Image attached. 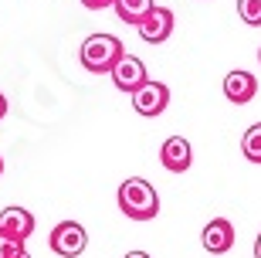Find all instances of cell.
Returning <instances> with one entry per match:
<instances>
[{
  "mask_svg": "<svg viewBox=\"0 0 261 258\" xmlns=\"http://www.w3.org/2000/svg\"><path fill=\"white\" fill-rule=\"evenodd\" d=\"M119 210L133 221H153L160 214V194L149 180L143 177H129L119 183Z\"/></svg>",
  "mask_w": 261,
  "mask_h": 258,
  "instance_id": "obj_1",
  "label": "cell"
},
{
  "mask_svg": "<svg viewBox=\"0 0 261 258\" xmlns=\"http://www.w3.org/2000/svg\"><path fill=\"white\" fill-rule=\"evenodd\" d=\"M122 55H126V48H122V41H119L116 34H88V38L82 41V51H78L82 65H85L88 72H95V75L112 72Z\"/></svg>",
  "mask_w": 261,
  "mask_h": 258,
  "instance_id": "obj_2",
  "label": "cell"
},
{
  "mask_svg": "<svg viewBox=\"0 0 261 258\" xmlns=\"http://www.w3.org/2000/svg\"><path fill=\"white\" fill-rule=\"evenodd\" d=\"M48 245H51V251L61 255V258H78L88 248V231L82 228L78 221H61V224L51 228Z\"/></svg>",
  "mask_w": 261,
  "mask_h": 258,
  "instance_id": "obj_3",
  "label": "cell"
},
{
  "mask_svg": "<svg viewBox=\"0 0 261 258\" xmlns=\"http://www.w3.org/2000/svg\"><path fill=\"white\" fill-rule=\"evenodd\" d=\"M166 105H170V88L163 82H146L139 92H133V109L146 119H156L160 112H166Z\"/></svg>",
  "mask_w": 261,
  "mask_h": 258,
  "instance_id": "obj_4",
  "label": "cell"
},
{
  "mask_svg": "<svg viewBox=\"0 0 261 258\" xmlns=\"http://www.w3.org/2000/svg\"><path fill=\"white\" fill-rule=\"evenodd\" d=\"M109 75H112V82H116L119 92H129V96H133V92H139V88L149 82V75H146V65H143L136 55H122V58H119V65L112 68Z\"/></svg>",
  "mask_w": 261,
  "mask_h": 258,
  "instance_id": "obj_5",
  "label": "cell"
},
{
  "mask_svg": "<svg viewBox=\"0 0 261 258\" xmlns=\"http://www.w3.org/2000/svg\"><path fill=\"white\" fill-rule=\"evenodd\" d=\"M173 10L170 7H153L149 14H146V20L139 24V38L146 41V44H163L170 34H173Z\"/></svg>",
  "mask_w": 261,
  "mask_h": 258,
  "instance_id": "obj_6",
  "label": "cell"
},
{
  "mask_svg": "<svg viewBox=\"0 0 261 258\" xmlns=\"http://www.w3.org/2000/svg\"><path fill=\"white\" fill-rule=\"evenodd\" d=\"M38 228V221L28 207H4L0 210V234H7L14 241H28Z\"/></svg>",
  "mask_w": 261,
  "mask_h": 258,
  "instance_id": "obj_7",
  "label": "cell"
},
{
  "mask_svg": "<svg viewBox=\"0 0 261 258\" xmlns=\"http://www.w3.org/2000/svg\"><path fill=\"white\" fill-rule=\"evenodd\" d=\"M224 96L234 105H248L258 96V78H254L251 72H244V68H234V72L224 75Z\"/></svg>",
  "mask_w": 261,
  "mask_h": 258,
  "instance_id": "obj_8",
  "label": "cell"
},
{
  "mask_svg": "<svg viewBox=\"0 0 261 258\" xmlns=\"http://www.w3.org/2000/svg\"><path fill=\"white\" fill-rule=\"evenodd\" d=\"M160 163H163L170 173H187L190 163H194V146L187 143L184 136H170V139L160 146Z\"/></svg>",
  "mask_w": 261,
  "mask_h": 258,
  "instance_id": "obj_9",
  "label": "cell"
},
{
  "mask_svg": "<svg viewBox=\"0 0 261 258\" xmlns=\"http://www.w3.org/2000/svg\"><path fill=\"white\" fill-rule=\"evenodd\" d=\"M200 245L211 255H224V251L234 248V224L227 218H214L207 221V228L200 231Z\"/></svg>",
  "mask_w": 261,
  "mask_h": 258,
  "instance_id": "obj_10",
  "label": "cell"
},
{
  "mask_svg": "<svg viewBox=\"0 0 261 258\" xmlns=\"http://www.w3.org/2000/svg\"><path fill=\"white\" fill-rule=\"evenodd\" d=\"M153 7H156L153 0H116V7H112V10L119 14V20H122V24L139 28V24L146 20V14H149Z\"/></svg>",
  "mask_w": 261,
  "mask_h": 258,
  "instance_id": "obj_11",
  "label": "cell"
},
{
  "mask_svg": "<svg viewBox=\"0 0 261 258\" xmlns=\"http://www.w3.org/2000/svg\"><path fill=\"white\" fill-rule=\"evenodd\" d=\"M241 153L248 163H261V123L248 126L241 136Z\"/></svg>",
  "mask_w": 261,
  "mask_h": 258,
  "instance_id": "obj_12",
  "label": "cell"
},
{
  "mask_svg": "<svg viewBox=\"0 0 261 258\" xmlns=\"http://www.w3.org/2000/svg\"><path fill=\"white\" fill-rule=\"evenodd\" d=\"M238 17L248 28H261V0H238Z\"/></svg>",
  "mask_w": 261,
  "mask_h": 258,
  "instance_id": "obj_13",
  "label": "cell"
},
{
  "mask_svg": "<svg viewBox=\"0 0 261 258\" xmlns=\"http://www.w3.org/2000/svg\"><path fill=\"white\" fill-rule=\"evenodd\" d=\"M20 245H24V241H14V238H7V234H0V258L14 255V251H17Z\"/></svg>",
  "mask_w": 261,
  "mask_h": 258,
  "instance_id": "obj_14",
  "label": "cell"
},
{
  "mask_svg": "<svg viewBox=\"0 0 261 258\" xmlns=\"http://www.w3.org/2000/svg\"><path fill=\"white\" fill-rule=\"evenodd\" d=\"M85 10H106V7H116V0H82Z\"/></svg>",
  "mask_w": 261,
  "mask_h": 258,
  "instance_id": "obj_15",
  "label": "cell"
},
{
  "mask_svg": "<svg viewBox=\"0 0 261 258\" xmlns=\"http://www.w3.org/2000/svg\"><path fill=\"white\" fill-rule=\"evenodd\" d=\"M4 115H7V96L0 92V119H4Z\"/></svg>",
  "mask_w": 261,
  "mask_h": 258,
  "instance_id": "obj_16",
  "label": "cell"
},
{
  "mask_svg": "<svg viewBox=\"0 0 261 258\" xmlns=\"http://www.w3.org/2000/svg\"><path fill=\"white\" fill-rule=\"evenodd\" d=\"M7 258H31V255H28V248H24V245H20V248L14 251V255H7Z\"/></svg>",
  "mask_w": 261,
  "mask_h": 258,
  "instance_id": "obj_17",
  "label": "cell"
},
{
  "mask_svg": "<svg viewBox=\"0 0 261 258\" xmlns=\"http://www.w3.org/2000/svg\"><path fill=\"white\" fill-rule=\"evenodd\" d=\"M122 258H153V255H146V251H129V255H122Z\"/></svg>",
  "mask_w": 261,
  "mask_h": 258,
  "instance_id": "obj_18",
  "label": "cell"
},
{
  "mask_svg": "<svg viewBox=\"0 0 261 258\" xmlns=\"http://www.w3.org/2000/svg\"><path fill=\"white\" fill-rule=\"evenodd\" d=\"M254 258H261V234H258V241H254Z\"/></svg>",
  "mask_w": 261,
  "mask_h": 258,
  "instance_id": "obj_19",
  "label": "cell"
},
{
  "mask_svg": "<svg viewBox=\"0 0 261 258\" xmlns=\"http://www.w3.org/2000/svg\"><path fill=\"white\" fill-rule=\"evenodd\" d=\"M0 173H4V160H0Z\"/></svg>",
  "mask_w": 261,
  "mask_h": 258,
  "instance_id": "obj_20",
  "label": "cell"
},
{
  "mask_svg": "<svg viewBox=\"0 0 261 258\" xmlns=\"http://www.w3.org/2000/svg\"><path fill=\"white\" fill-rule=\"evenodd\" d=\"M258 61H261V48H258Z\"/></svg>",
  "mask_w": 261,
  "mask_h": 258,
  "instance_id": "obj_21",
  "label": "cell"
}]
</instances>
